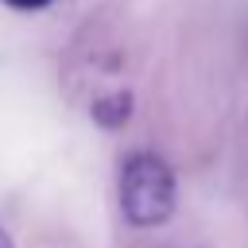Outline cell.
I'll return each instance as SVG.
<instances>
[{
    "mask_svg": "<svg viewBox=\"0 0 248 248\" xmlns=\"http://www.w3.org/2000/svg\"><path fill=\"white\" fill-rule=\"evenodd\" d=\"M0 248H12V240H8V232L0 229Z\"/></svg>",
    "mask_w": 248,
    "mask_h": 248,
    "instance_id": "cell-4",
    "label": "cell"
},
{
    "mask_svg": "<svg viewBox=\"0 0 248 248\" xmlns=\"http://www.w3.org/2000/svg\"><path fill=\"white\" fill-rule=\"evenodd\" d=\"M4 4H12V8H19V12H35V8H46L50 0H4Z\"/></svg>",
    "mask_w": 248,
    "mask_h": 248,
    "instance_id": "cell-3",
    "label": "cell"
},
{
    "mask_svg": "<svg viewBox=\"0 0 248 248\" xmlns=\"http://www.w3.org/2000/svg\"><path fill=\"white\" fill-rule=\"evenodd\" d=\"M132 116V93H108L101 101H93V120L105 128H120Z\"/></svg>",
    "mask_w": 248,
    "mask_h": 248,
    "instance_id": "cell-2",
    "label": "cell"
},
{
    "mask_svg": "<svg viewBox=\"0 0 248 248\" xmlns=\"http://www.w3.org/2000/svg\"><path fill=\"white\" fill-rule=\"evenodd\" d=\"M174 170L155 151H132L120 163V209L136 229L163 225L174 213Z\"/></svg>",
    "mask_w": 248,
    "mask_h": 248,
    "instance_id": "cell-1",
    "label": "cell"
}]
</instances>
